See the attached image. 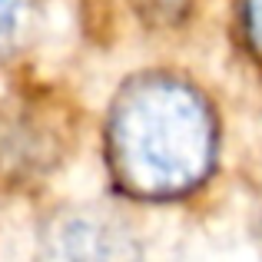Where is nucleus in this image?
I'll list each match as a JSON object with an SVG mask.
<instances>
[{
	"mask_svg": "<svg viewBox=\"0 0 262 262\" xmlns=\"http://www.w3.org/2000/svg\"><path fill=\"white\" fill-rule=\"evenodd\" d=\"M246 27L256 50H262V0H246Z\"/></svg>",
	"mask_w": 262,
	"mask_h": 262,
	"instance_id": "obj_4",
	"label": "nucleus"
},
{
	"mask_svg": "<svg viewBox=\"0 0 262 262\" xmlns=\"http://www.w3.org/2000/svg\"><path fill=\"white\" fill-rule=\"evenodd\" d=\"M136 4H140L153 20H173V17L183 13L186 0H136Z\"/></svg>",
	"mask_w": 262,
	"mask_h": 262,
	"instance_id": "obj_2",
	"label": "nucleus"
},
{
	"mask_svg": "<svg viewBox=\"0 0 262 262\" xmlns=\"http://www.w3.org/2000/svg\"><path fill=\"white\" fill-rule=\"evenodd\" d=\"M110 160L126 189L173 196L206 176L212 120L189 86L149 77L120 96L110 120Z\"/></svg>",
	"mask_w": 262,
	"mask_h": 262,
	"instance_id": "obj_1",
	"label": "nucleus"
},
{
	"mask_svg": "<svg viewBox=\"0 0 262 262\" xmlns=\"http://www.w3.org/2000/svg\"><path fill=\"white\" fill-rule=\"evenodd\" d=\"M27 4L30 0H0V37H7L20 24V17L27 13Z\"/></svg>",
	"mask_w": 262,
	"mask_h": 262,
	"instance_id": "obj_3",
	"label": "nucleus"
}]
</instances>
